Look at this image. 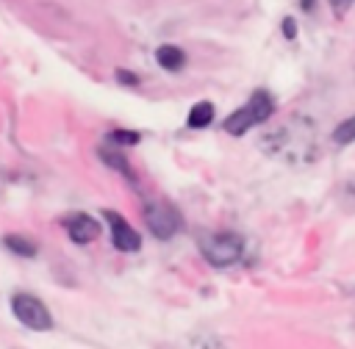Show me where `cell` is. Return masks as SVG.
I'll list each match as a JSON object with an SVG mask.
<instances>
[{
	"instance_id": "obj_1",
	"label": "cell",
	"mask_w": 355,
	"mask_h": 349,
	"mask_svg": "<svg viewBox=\"0 0 355 349\" xmlns=\"http://www.w3.org/2000/svg\"><path fill=\"white\" fill-rule=\"evenodd\" d=\"M272 108H275V102H272V97L266 94V91H255L241 108H236L227 119H225V130L230 133V136H241V133H247L252 125H261V122H266L269 116H272Z\"/></svg>"
},
{
	"instance_id": "obj_2",
	"label": "cell",
	"mask_w": 355,
	"mask_h": 349,
	"mask_svg": "<svg viewBox=\"0 0 355 349\" xmlns=\"http://www.w3.org/2000/svg\"><path fill=\"white\" fill-rule=\"evenodd\" d=\"M200 252L211 266H230L241 258L244 241L236 233H205L200 235Z\"/></svg>"
},
{
	"instance_id": "obj_3",
	"label": "cell",
	"mask_w": 355,
	"mask_h": 349,
	"mask_svg": "<svg viewBox=\"0 0 355 349\" xmlns=\"http://www.w3.org/2000/svg\"><path fill=\"white\" fill-rule=\"evenodd\" d=\"M144 222H147L150 233H153L155 238H161V241L172 238V235L183 227L180 213H178L169 202H164V199H153V202L144 205Z\"/></svg>"
},
{
	"instance_id": "obj_4",
	"label": "cell",
	"mask_w": 355,
	"mask_h": 349,
	"mask_svg": "<svg viewBox=\"0 0 355 349\" xmlns=\"http://www.w3.org/2000/svg\"><path fill=\"white\" fill-rule=\"evenodd\" d=\"M11 310L17 316V321H22L28 330H50L53 327V316L47 310V305L42 299H36L33 294H14L11 299Z\"/></svg>"
},
{
	"instance_id": "obj_5",
	"label": "cell",
	"mask_w": 355,
	"mask_h": 349,
	"mask_svg": "<svg viewBox=\"0 0 355 349\" xmlns=\"http://www.w3.org/2000/svg\"><path fill=\"white\" fill-rule=\"evenodd\" d=\"M103 216L108 219V227H111V244L119 249V252H136L141 247V238L139 233L133 230V224H128V219L116 211H103Z\"/></svg>"
},
{
	"instance_id": "obj_6",
	"label": "cell",
	"mask_w": 355,
	"mask_h": 349,
	"mask_svg": "<svg viewBox=\"0 0 355 349\" xmlns=\"http://www.w3.org/2000/svg\"><path fill=\"white\" fill-rule=\"evenodd\" d=\"M64 227H67V233H69V238L75 244H89V241H94L100 235V224L89 213H69L64 219Z\"/></svg>"
},
{
	"instance_id": "obj_7",
	"label": "cell",
	"mask_w": 355,
	"mask_h": 349,
	"mask_svg": "<svg viewBox=\"0 0 355 349\" xmlns=\"http://www.w3.org/2000/svg\"><path fill=\"white\" fill-rule=\"evenodd\" d=\"M155 61H158L166 72H178V69L186 66V53H183L180 47H175V44H161V47L155 50Z\"/></svg>"
},
{
	"instance_id": "obj_8",
	"label": "cell",
	"mask_w": 355,
	"mask_h": 349,
	"mask_svg": "<svg viewBox=\"0 0 355 349\" xmlns=\"http://www.w3.org/2000/svg\"><path fill=\"white\" fill-rule=\"evenodd\" d=\"M3 244H6L8 252H14V255H19V258H33V255H36V241H31L28 235L8 233V235L3 238Z\"/></svg>"
},
{
	"instance_id": "obj_9",
	"label": "cell",
	"mask_w": 355,
	"mask_h": 349,
	"mask_svg": "<svg viewBox=\"0 0 355 349\" xmlns=\"http://www.w3.org/2000/svg\"><path fill=\"white\" fill-rule=\"evenodd\" d=\"M214 122V105L211 102H197V105H191V111H189V119H186V125L189 127H194V130H200V127H208Z\"/></svg>"
},
{
	"instance_id": "obj_10",
	"label": "cell",
	"mask_w": 355,
	"mask_h": 349,
	"mask_svg": "<svg viewBox=\"0 0 355 349\" xmlns=\"http://www.w3.org/2000/svg\"><path fill=\"white\" fill-rule=\"evenodd\" d=\"M97 152H100L103 163H108L111 169H116L125 180H136V174H133V169H130V163L125 161V155H122V152H108V150H97Z\"/></svg>"
},
{
	"instance_id": "obj_11",
	"label": "cell",
	"mask_w": 355,
	"mask_h": 349,
	"mask_svg": "<svg viewBox=\"0 0 355 349\" xmlns=\"http://www.w3.org/2000/svg\"><path fill=\"white\" fill-rule=\"evenodd\" d=\"M108 141H111V144H122V147H133V144H139V133H136V130H122V127H116V130L108 133Z\"/></svg>"
},
{
	"instance_id": "obj_12",
	"label": "cell",
	"mask_w": 355,
	"mask_h": 349,
	"mask_svg": "<svg viewBox=\"0 0 355 349\" xmlns=\"http://www.w3.org/2000/svg\"><path fill=\"white\" fill-rule=\"evenodd\" d=\"M333 138H336L338 144H349V141H355V116H349L347 122H341V125L336 127Z\"/></svg>"
},
{
	"instance_id": "obj_13",
	"label": "cell",
	"mask_w": 355,
	"mask_h": 349,
	"mask_svg": "<svg viewBox=\"0 0 355 349\" xmlns=\"http://www.w3.org/2000/svg\"><path fill=\"white\" fill-rule=\"evenodd\" d=\"M116 80L122 86H139V75L136 72H128V69H116Z\"/></svg>"
},
{
	"instance_id": "obj_14",
	"label": "cell",
	"mask_w": 355,
	"mask_h": 349,
	"mask_svg": "<svg viewBox=\"0 0 355 349\" xmlns=\"http://www.w3.org/2000/svg\"><path fill=\"white\" fill-rule=\"evenodd\" d=\"M330 6H333V14H336V17H344V14L349 11L352 0H330Z\"/></svg>"
},
{
	"instance_id": "obj_15",
	"label": "cell",
	"mask_w": 355,
	"mask_h": 349,
	"mask_svg": "<svg viewBox=\"0 0 355 349\" xmlns=\"http://www.w3.org/2000/svg\"><path fill=\"white\" fill-rule=\"evenodd\" d=\"M283 33H286L288 39H294V33H297V25H294V19H291V17H286V19H283Z\"/></svg>"
},
{
	"instance_id": "obj_16",
	"label": "cell",
	"mask_w": 355,
	"mask_h": 349,
	"mask_svg": "<svg viewBox=\"0 0 355 349\" xmlns=\"http://www.w3.org/2000/svg\"><path fill=\"white\" fill-rule=\"evenodd\" d=\"M302 6H305V8H311V6H313V0H302Z\"/></svg>"
}]
</instances>
